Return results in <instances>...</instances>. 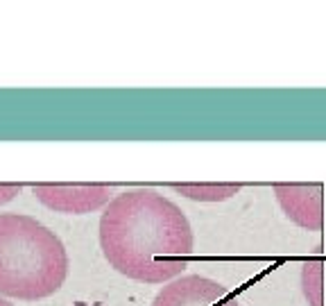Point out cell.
<instances>
[{
    "instance_id": "1",
    "label": "cell",
    "mask_w": 326,
    "mask_h": 306,
    "mask_svg": "<svg viewBox=\"0 0 326 306\" xmlns=\"http://www.w3.org/2000/svg\"><path fill=\"white\" fill-rule=\"evenodd\" d=\"M100 247L116 272L140 283L181 277L195 236L186 213L170 197L136 188L113 195L100 215Z\"/></svg>"
},
{
    "instance_id": "2",
    "label": "cell",
    "mask_w": 326,
    "mask_h": 306,
    "mask_svg": "<svg viewBox=\"0 0 326 306\" xmlns=\"http://www.w3.org/2000/svg\"><path fill=\"white\" fill-rule=\"evenodd\" d=\"M70 259L61 238L32 215L0 213V297L36 301L63 286Z\"/></svg>"
},
{
    "instance_id": "3",
    "label": "cell",
    "mask_w": 326,
    "mask_h": 306,
    "mask_svg": "<svg viewBox=\"0 0 326 306\" xmlns=\"http://www.w3.org/2000/svg\"><path fill=\"white\" fill-rule=\"evenodd\" d=\"M34 197L57 213H91L113 200V188L104 184H36Z\"/></svg>"
},
{
    "instance_id": "4",
    "label": "cell",
    "mask_w": 326,
    "mask_h": 306,
    "mask_svg": "<svg viewBox=\"0 0 326 306\" xmlns=\"http://www.w3.org/2000/svg\"><path fill=\"white\" fill-rule=\"evenodd\" d=\"M149 306H240L238 299L215 279L181 274L163 283Z\"/></svg>"
},
{
    "instance_id": "5",
    "label": "cell",
    "mask_w": 326,
    "mask_h": 306,
    "mask_svg": "<svg viewBox=\"0 0 326 306\" xmlns=\"http://www.w3.org/2000/svg\"><path fill=\"white\" fill-rule=\"evenodd\" d=\"M274 195L288 220L303 229H321L324 224L321 184H276Z\"/></svg>"
},
{
    "instance_id": "6",
    "label": "cell",
    "mask_w": 326,
    "mask_h": 306,
    "mask_svg": "<svg viewBox=\"0 0 326 306\" xmlns=\"http://www.w3.org/2000/svg\"><path fill=\"white\" fill-rule=\"evenodd\" d=\"M177 193L199 202H222L240 191L238 184H175Z\"/></svg>"
},
{
    "instance_id": "7",
    "label": "cell",
    "mask_w": 326,
    "mask_h": 306,
    "mask_svg": "<svg viewBox=\"0 0 326 306\" xmlns=\"http://www.w3.org/2000/svg\"><path fill=\"white\" fill-rule=\"evenodd\" d=\"M21 193V186H16V184H7V186H0V204H5V202L14 200V197Z\"/></svg>"
},
{
    "instance_id": "8",
    "label": "cell",
    "mask_w": 326,
    "mask_h": 306,
    "mask_svg": "<svg viewBox=\"0 0 326 306\" xmlns=\"http://www.w3.org/2000/svg\"><path fill=\"white\" fill-rule=\"evenodd\" d=\"M0 306H14V304H9L7 299H3V297H0Z\"/></svg>"
}]
</instances>
